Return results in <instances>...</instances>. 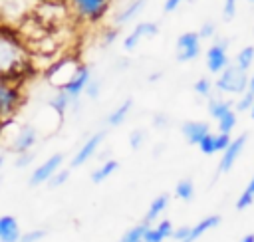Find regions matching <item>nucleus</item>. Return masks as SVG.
Wrapping results in <instances>:
<instances>
[{
    "label": "nucleus",
    "instance_id": "obj_1",
    "mask_svg": "<svg viewBox=\"0 0 254 242\" xmlns=\"http://www.w3.org/2000/svg\"><path fill=\"white\" fill-rule=\"evenodd\" d=\"M216 89H220V91H224V93H242V91H246V87H248V75H246V71L244 69H240L236 63L234 65H226L222 71H220V75H218V79H216Z\"/></svg>",
    "mask_w": 254,
    "mask_h": 242
},
{
    "label": "nucleus",
    "instance_id": "obj_2",
    "mask_svg": "<svg viewBox=\"0 0 254 242\" xmlns=\"http://www.w3.org/2000/svg\"><path fill=\"white\" fill-rule=\"evenodd\" d=\"M200 54V38L196 32H185L177 38L175 58L177 61H190Z\"/></svg>",
    "mask_w": 254,
    "mask_h": 242
},
{
    "label": "nucleus",
    "instance_id": "obj_3",
    "mask_svg": "<svg viewBox=\"0 0 254 242\" xmlns=\"http://www.w3.org/2000/svg\"><path fill=\"white\" fill-rule=\"evenodd\" d=\"M228 40L226 38H216L214 44L206 50V67L212 73H220L228 65V56H226Z\"/></svg>",
    "mask_w": 254,
    "mask_h": 242
},
{
    "label": "nucleus",
    "instance_id": "obj_4",
    "mask_svg": "<svg viewBox=\"0 0 254 242\" xmlns=\"http://www.w3.org/2000/svg\"><path fill=\"white\" fill-rule=\"evenodd\" d=\"M246 133H242L238 139H230V143H228V147L222 151V157H220V163H218V173H228L232 167H234V163H236V159L240 157V153H242V149H244V145H246Z\"/></svg>",
    "mask_w": 254,
    "mask_h": 242
},
{
    "label": "nucleus",
    "instance_id": "obj_5",
    "mask_svg": "<svg viewBox=\"0 0 254 242\" xmlns=\"http://www.w3.org/2000/svg\"><path fill=\"white\" fill-rule=\"evenodd\" d=\"M157 34H159V26H157L155 22H141V24H137V26L133 28V32L125 38L123 48H125L127 52H131V50H135V48L139 46L141 40H145V38H155Z\"/></svg>",
    "mask_w": 254,
    "mask_h": 242
},
{
    "label": "nucleus",
    "instance_id": "obj_6",
    "mask_svg": "<svg viewBox=\"0 0 254 242\" xmlns=\"http://www.w3.org/2000/svg\"><path fill=\"white\" fill-rule=\"evenodd\" d=\"M62 161H64V155H62V153H56V155H52L48 161H44V163L32 173V177H30V186H38V184L46 182V181L60 169Z\"/></svg>",
    "mask_w": 254,
    "mask_h": 242
},
{
    "label": "nucleus",
    "instance_id": "obj_7",
    "mask_svg": "<svg viewBox=\"0 0 254 242\" xmlns=\"http://www.w3.org/2000/svg\"><path fill=\"white\" fill-rule=\"evenodd\" d=\"M89 77H91L89 67L79 65L77 71L73 73V77L64 85V91L71 97V101H77V97H79V93H83V87H85V83L89 81Z\"/></svg>",
    "mask_w": 254,
    "mask_h": 242
},
{
    "label": "nucleus",
    "instance_id": "obj_8",
    "mask_svg": "<svg viewBox=\"0 0 254 242\" xmlns=\"http://www.w3.org/2000/svg\"><path fill=\"white\" fill-rule=\"evenodd\" d=\"M103 137H105V133H103V131H99V133L91 135V137L81 145V149L77 151V155L71 159V167H81L83 163H87V161L95 155V151H97V147L101 145Z\"/></svg>",
    "mask_w": 254,
    "mask_h": 242
},
{
    "label": "nucleus",
    "instance_id": "obj_9",
    "mask_svg": "<svg viewBox=\"0 0 254 242\" xmlns=\"http://www.w3.org/2000/svg\"><path fill=\"white\" fill-rule=\"evenodd\" d=\"M181 131H183L187 143L198 145V141H200L206 133H210V125L204 123V121H187V123H183Z\"/></svg>",
    "mask_w": 254,
    "mask_h": 242
},
{
    "label": "nucleus",
    "instance_id": "obj_10",
    "mask_svg": "<svg viewBox=\"0 0 254 242\" xmlns=\"http://www.w3.org/2000/svg\"><path fill=\"white\" fill-rule=\"evenodd\" d=\"M218 224H220V216H218V214L206 216V218H202L200 222H196L194 226H189V234L185 236V240H183V242H196L204 232H208V230L216 228Z\"/></svg>",
    "mask_w": 254,
    "mask_h": 242
},
{
    "label": "nucleus",
    "instance_id": "obj_11",
    "mask_svg": "<svg viewBox=\"0 0 254 242\" xmlns=\"http://www.w3.org/2000/svg\"><path fill=\"white\" fill-rule=\"evenodd\" d=\"M20 226L18 220L10 214L0 216V242H18L20 240Z\"/></svg>",
    "mask_w": 254,
    "mask_h": 242
},
{
    "label": "nucleus",
    "instance_id": "obj_12",
    "mask_svg": "<svg viewBox=\"0 0 254 242\" xmlns=\"http://www.w3.org/2000/svg\"><path fill=\"white\" fill-rule=\"evenodd\" d=\"M77 67L79 65H75L73 61H62V63H58L56 67H54V71L50 73V79H52V83H56V85H65L71 77H73V73L77 71Z\"/></svg>",
    "mask_w": 254,
    "mask_h": 242
},
{
    "label": "nucleus",
    "instance_id": "obj_13",
    "mask_svg": "<svg viewBox=\"0 0 254 242\" xmlns=\"http://www.w3.org/2000/svg\"><path fill=\"white\" fill-rule=\"evenodd\" d=\"M34 143H36V129L30 127V125H26V127H22V129L18 131V135L14 137L12 149H14L16 153H24V151L32 149Z\"/></svg>",
    "mask_w": 254,
    "mask_h": 242
},
{
    "label": "nucleus",
    "instance_id": "obj_14",
    "mask_svg": "<svg viewBox=\"0 0 254 242\" xmlns=\"http://www.w3.org/2000/svg\"><path fill=\"white\" fill-rule=\"evenodd\" d=\"M171 232H173V224L171 220H161L155 228H147L145 236H143V242H163L165 238H171Z\"/></svg>",
    "mask_w": 254,
    "mask_h": 242
},
{
    "label": "nucleus",
    "instance_id": "obj_15",
    "mask_svg": "<svg viewBox=\"0 0 254 242\" xmlns=\"http://www.w3.org/2000/svg\"><path fill=\"white\" fill-rule=\"evenodd\" d=\"M73 2L79 8V12L89 18H99L107 8V0H73Z\"/></svg>",
    "mask_w": 254,
    "mask_h": 242
},
{
    "label": "nucleus",
    "instance_id": "obj_16",
    "mask_svg": "<svg viewBox=\"0 0 254 242\" xmlns=\"http://www.w3.org/2000/svg\"><path fill=\"white\" fill-rule=\"evenodd\" d=\"M145 6H147V0H131V2H127V6L115 16V24L121 26V24L131 22V20L145 8Z\"/></svg>",
    "mask_w": 254,
    "mask_h": 242
},
{
    "label": "nucleus",
    "instance_id": "obj_17",
    "mask_svg": "<svg viewBox=\"0 0 254 242\" xmlns=\"http://www.w3.org/2000/svg\"><path fill=\"white\" fill-rule=\"evenodd\" d=\"M131 107H133V99H131V97L125 99V101H121V105H119L117 109H113V111L107 115V125H109V127H119V125L127 119Z\"/></svg>",
    "mask_w": 254,
    "mask_h": 242
},
{
    "label": "nucleus",
    "instance_id": "obj_18",
    "mask_svg": "<svg viewBox=\"0 0 254 242\" xmlns=\"http://www.w3.org/2000/svg\"><path fill=\"white\" fill-rule=\"evenodd\" d=\"M16 58H18L16 48H14L10 42L0 40V71L10 69V67L14 65V61H16Z\"/></svg>",
    "mask_w": 254,
    "mask_h": 242
},
{
    "label": "nucleus",
    "instance_id": "obj_19",
    "mask_svg": "<svg viewBox=\"0 0 254 242\" xmlns=\"http://www.w3.org/2000/svg\"><path fill=\"white\" fill-rule=\"evenodd\" d=\"M117 167H119V163H117L115 159H107L97 171L91 173V181H93V182H103L107 177H111V175L117 171Z\"/></svg>",
    "mask_w": 254,
    "mask_h": 242
},
{
    "label": "nucleus",
    "instance_id": "obj_20",
    "mask_svg": "<svg viewBox=\"0 0 254 242\" xmlns=\"http://www.w3.org/2000/svg\"><path fill=\"white\" fill-rule=\"evenodd\" d=\"M167 204H169V196H167V194L157 196V198L151 202V206H149V210H147V216H145L143 220H147V222L151 224L153 220H157V218H159V214L167 208Z\"/></svg>",
    "mask_w": 254,
    "mask_h": 242
},
{
    "label": "nucleus",
    "instance_id": "obj_21",
    "mask_svg": "<svg viewBox=\"0 0 254 242\" xmlns=\"http://www.w3.org/2000/svg\"><path fill=\"white\" fill-rule=\"evenodd\" d=\"M228 109H232V103L226 101V99H216V97H210L208 99V113L212 119H218L222 113H226Z\"/></svg>",
    "mask_w": 254,
    "mask_h": 242
},
{
    "label": "nucleus",
    "instance_id": "obj_22",
    "mask_svg": "<svg viewBox=\"0 0 254 242\" xmlns=\"http://www.w3.org/2000/svg\"><path fill=\"white\" fill-rule=\"evenodd\" d=\"M218 133H232V129L236 127V113L232 109H228L226 113H222L218 119Z\"/></svg>",
    "mask_w": 254,
    "mask_h": 242
},
{
    "label": "nucleus",
    "instance_id": "obj_23",
    "mask_svg": "<svg viewBox=\"0 0 254 242\" xmlns=\"http://www.w3.org/2000/svg\"><path fill=\"white\" fill-rule=\"evenodd\" d=\"M252 63H254V48H252V46H246V48H242V50L238 52V56H236V65H238L240 69L248 71Z\"/></svg>",
    "mask_w": 254,
    "mask_h": 242
},
{
    "label": "nucleus",
    "instance_id": "obj_24",
    "mask_svg": "<svg viewBox=\"0 0 254 242\" xmlns=\"http://www.w3.org/2000/svg\"><path fill=\"white\" fill-rule=\"evenodd\" d=\"M149 226H151V224H149L147 220H143L139 226L131 228V230L121 238V242H143V236H145V232H147Z\"/></svg>",
    "mask_w": 254,
    "mask_h": 242
},
{
    "label": "nucleus",
    "instance_id": "obj_25",
    "mask_svg": "<svg viewBox=\"0 0 254 242\" xmlns=\"http://www.w3.org/2000/svg\"><path fill=\"white\" fill-rule=\"evenodd\" d=\"M175 194L181 198V200H190L194 196V184L190 179H185L181 181L177 186H175Z\"/></svg>",
    "mask_w": 254,
    "mask_h": 242
},
{
    "label": "nucleus",
    "instance_id": "obj_26",
    "mask_svg": "<svg viewBox=\"0 0 254 242\" xmlns=\"http://www.w3.org/2000/svg\"><path fill=\"white\" fill-rule=\"evenodd\" d=\"M71 103V97L65 93V91H60L54 99H52V107L58 111V113H64L65 109H67V105Z\"/></svg>",
    "mask_w": 254,
    "mask_h": 242
},
{
    "label": "nucleus",
    "instance_id": "obj_27",
    "mask_svg": "<svg viewBox=\"0 0 254 242\" xmlns=\"http://www.w3.org/2000/svg\"><path fill=\"white\" fill-rule=\"evenodd\" d=\"M28 4H30V2H24V0H6L4 10H6V14L18 16L20 12H24V10H26V6H28Z\"/></svg>",
    "mask_w": 254,
    "mask_h": 242
},
{
    "label": "nucleus",
    "instance_id": "obj_28",
    "mask_svg": "<svg viewBox=\"0 0 254 242\" xmlns=\"http://www.w3.org/2000/svg\"><path fill=\"white\" fill-rule=\"evenodd\" d=\"M69 179V171H56L46 182H48V186L50 188H58V186H62L65 181Z\"/></svg>",
    "mask_w": 254,
    "mask_h": 242
},
{
    "label": "nucleus",
    "instance_id": "obj_29",
    "mask_svg": "<svg viewBox=\"0 0 254 242\" xmlns=\"http://www.w3.org/2000/svg\"><path fill=\"white\" fill-rule=\"evenodd\" d=\"M198 149H200L204 155L216 153V149H214V135H212V133H206V135L198 141Z\"/></svg>",
    "mask_w": 254,
    "mask_h": 242
},
{
    "label": "nucleus",
    "instance_id": "obj_30",
    "mask_svg": "<svg viewBox=\"0 0 254 242\" xmlns=\"http://www.w3.org/2000/svg\"><path fill=\"white\" fill-rule=\"evenodd\" d=\"M194 91H196L198 95H202V97H210V91H212V83H210V79L200 77V79L194 83Z\"/></svg>",
    "mask_w": 254,
    "mask_h": 242
},
{
    "label": "nucleus",
    "instance_id": "obj_31",
    "mask_svg": "<svg viewBox=\"0 0 254 242\" xmlns=\"http://www.w3.org/2000/svg\"><path fill=\"white\" fill-rule=\"evenodd\" d=\"M143 141H145V131H143V129L131 131V135H129V145H131V149H135V151L141 149Z\"/></svg>",
    "mask_w": 254,
    "mask_h": 242
},
{
    "label": "nucleus",
    "instance_id": "obj_32",
    "mask_svg": "<svg viewBox=\"0 0 254 242\" xmlns=\"http://www.w3.org/2000/svg\"><path fill=\"white\" fill-rule=\"evenodd\" d=\"M252 103H254V93L246 89V91H242V97H240V101L236 103V109H238V111H246V109L252 107Z\"/></svg>",
    "mask_w": 254,
    "mask_h": 242
},
{
    "label": "nucleus",
    "instance_id": "obj_33",
    "mask_svg": "<svg viewBox=\"0 0 254 242\" xmlns=\"http://www.w3.org/2000/svg\"><path fill=\"white\" fill-rule=\"evenodd\" d=\"M236 2L238 0H224V6H222V18L224 22H230L236 14Z\"/></svg>",
    "mask_w": 254,
    "mask_h": 242
},
{
    "label": "nucleus",
    "instance_id": "obj_34",
    "mask_svg": "<svg viewBox=\"0 0 254 242\" xmlns=\"http://www.w3.org/2000/svg\"><path fill=\"white\" fill-rule=\"evenodd\" d=\"M99 87H101V83H99V79H91V77H89V81L85 83V87H83V91L87 93V97H89V99H95V97L99 95Z\"/></svg>",
    "mask_w": 254,
    "mask_h": 242
},
{
    "label": "nucleus",
    "instance_id": "obj_35",
    "mask_svg": "<svg viewBox=\"0 0 254 242\" xmlns=\"http://www.w3.org/2000/svg\"><path fill=\"white\" fill-rule=\"evenodd\" d=\"M46 236V230H30L26 234H20L18 242H40Z\"/></svg>",
    "mask_w": 254,
    "mask_h": 242
},
{
    "label": "nucleus",
    "instance_id": "obj_36",
    "mask_svg": "<svg viewBox=\"0 0 254 242\" xmlns=\"http://www.w3.org/2000/svg\"><path fill=\"white\" fill-rule=\"evenodd\" d=\"M228 143H230V135H228V133H218V135H214V149H216V153H218V151H224V149L228 147Z\"/></svg>",
    "mask_w": 254,
    "mask_h": 242
},
{
    "label": "nucleus",
    "instance_id": "obj_37",
    "mask_svg": "<svg viewBox=\"0 0 254 242\" xmlns=\"http://www.w3.org/2000/svg\"><path fill=\"white\" fill-rule=\"evenodd\" d=\"M12 101H14L12 91H8L6 87L0 85V107H2V109H8V107L12 105Z\"/></svg>",
    "mask_w": 254,
    "mask_h": 242
},
{
    "label": "nucleus",
    "instance_id": "obj_38",
    "mask_svg": "<svg viewBox=\"0 0 254 242\" xmlns=\"http://www.w3.org/2000/svg\"><path fill=\"white\" fill-rule=\"evenodd\" d=\"M214 30H216V28H214V22H204L196 34H198L200 40H202V38L206 40V38H212V36H214Z\"/></svg>",
    "mask_w": 254,
    "mask_h": 242
},
{
    "label": "nucleus",
    "instance_id": "obj_39",
    "mask_svg": "<svg viewBox=\"0 0 254 242\" xmlns=\"http://www.w3.org/2000/svg\"><path fill=\"white\" fill-rule=\"evenodd\" d=\"M250 204H254V196L248 194V192H242V194L238 196V200H236V210H244V208H248Z\"/></svg>",
    "mask_w": 254,
    "mask_h": 242
},
{
    "label": "nucleus",
    "instance_id": "obj_40",
    "mask_svg": "<svg viewBox=\"0 0 254 242\" xmlns=\"http://www.w3.org/2000/svg\"><path fill=\"white\" fill-rule=\"evenodd\" d=\"M32 161H34V155H32V153H28V151H24V153H20V157L16 159V167H18V169H22V167L30 165Z\"/></svg>",
    "mask_w": 254,
    "mask_h": 242
},
{
    "label": "nucleus",
    "instance_id": "obj_41",
    "mask_svg": "<svg viewBox=\"0 0 254 242\" xmlns=\"http://www.w3.org/2000/svg\"><path fill=\"white\" fill-rule=\"evenodd\" d=\"M167 123H169V117L165 115V113H157V115H153V125L155 127H167Z\"/></svg>",
    "mask_w": 254,
    "mask_h": 242
},
{
    "label": "nucleus",
    "instance_id": "obj_42",
    "mask_svg": "<svg viewBox=\"0 0 254 242\" xmlns=\"http://www.w3.org/2000/svg\"><path fill=\"white\" fill-rule=\"evenodd\" d=\"M187 234H189V226H181V228H177V230H173V232H171V238H175V240L183 242Z\"/></svg>",
    "mask_w": 254,
    "mask_h": 242
},
{
    "label": "nucleus",
    "instance_id": "obj_43",
    "mask_svg": "<svg viewBox=\"0 0 254 242\" xmlns=\"http://www.w3.org/2000/svg\"><path fill=\"white\" fill-rule=\"evenodd\" d=\"M181 4H183V0H165L163 10H165V12H175V10H177Z\"/></svg>",
    "mask_w": 254,
    "mask_h": 242
},
{
    "label": "nucleus",
    "instance_id": "obj_44",
    "mask_svg": "<svg viewBox=\"0 0 254 242\" xmlns=\"http://www.w3.org/2000/svg\"><path fill=\"white\" fill-rule=\"evenodd\" d=\"M117 30H111V32H107L105 34V40H103V46H107V44H111V42H115V38H117Z\"/></svg>",
    "mask_w": 254,
    "mask_h": 242
},
{
    "label": "nucleus",
    "instance_id": "obj_45",
    "mask_svg": "<svg viewBox=\"0 0 254 242\" xmlns=\"http://www.w3.org/2000/svg\"><path fill=\"white\" fill-rule=\"evenodd\" d=\"M244 192H248V194H252V196H254V177L250 179V182H248V186L244 188Z\"/></svg>",
    "mask_w": 254,
    "mask_h": 242
},
{
    "label": "nucleus",
    "instance_id": "obj_46",
    "mask_svg": "<svg viewBox=\"0 0 254 242\" xmlns=\"http://www.w3.org/2000/svg\"><path fill=\"white\" fill-rule=\"evenodd\" d=\"M157 79H161V71H155V73L149 75V83H155Z\"/></svg>",
    "mask_w": 254,
    "mask_h": 242
},
{
    "label": "nucleus",
    "instance_id": "obj_47",
    "mask_svg": "<svg viewBox=\"0 0 254 242\" xmlns=\"http://www.w3.org/2000/svg\"><path fill=\"white\" fill-rule=\"evenodd\" d=\"M246 89L254 93V75H252V77H248V87H246Z\"/></svg>",
    "mask_w": 254,
    "mask_h": 242
},
{
    "label": "nucleus",
    "instance_id": "obj_48",
    "mask_svg": "<svg viewBox=\"0 0 254 242\" xmlns=\"http://www.w3.org/2000/svg\"><path fill=\"white\" fill-rule=\"evenodd\" d=\"M240 242H254V234H248V236H244Z\"/></svg>",
    "mask_w": 254,
    "mask_h": 242
},
{
    "label": "nucleus",
    "instance_id": "obj_49",
    "mask_svg": "<svg viewBox=\"0 0 254 242\" xmlns=\"http://www.w3.org/2000/svg\"><path fill=\"white\" fill-rule=\"evenodd\" d=\"M250 115H252V119H254V103H252V107H250Z\"/></svg>",
    "mask_w": 254,
    "mask_h": 242
},
{
    "label": "nucleus",
    "instance_id": "obj_50",
    "mask_svg": "<svg viewBox=\"0 0 254 242\" xmlns=\"http://www.w3.org/2000/svg\"><path fill=\"white\" fill-rule=\"evenodd\" d=\"M2 165H4V157H0V167H2Z\"/></svg>",
    "mask_w": 254,
    "mask_h": 242
},
{
    "label": "nucleus",
    "instance_id": "obj_51",
    "mask_svg": "<svg viewBox=\"0 0 254 242\" xmlns=\"http://www.w3.org/2000/svg\"><path fill=\"white\" fill-rule=\"evenodd\" d=\"M248 2H254V0H248Z\"/></svg>",
    "mask_w": 254,
    "mask_h": 242
}]
</instances>
